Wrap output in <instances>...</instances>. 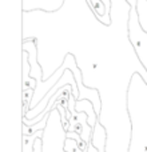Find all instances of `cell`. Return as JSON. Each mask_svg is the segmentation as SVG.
<instances>
[{
    "instance_id": "6da1fadb",
    "label": "cell",
    "mask_w": 147,
    "mask_h": 152,
    "mask_svg": "<svg viewBox=\"0 0 147 152\" xmlns=\"http://www.w3.org/2000/svg\"><path fill=\"white\" fill-rule=\"evenodd\" d=\"M43 136V129L35 132L31 136H23V152H34V142Z\"/></svg>"
},
{
    "instance_id": "7a4b0ae2",
    "label": "cell",
    "mask_w": 147,
    "mask_h": 152,
    "mask_svg": "<svg viewBox=\"0 0 147 152\" xmlns=\"http://www.w3.org/2000/svg\"><path fill=\"white\" fill-rule=\"evenodd\" d=\"M64 151L67 152H82L78 148V144L71 136H66V143H64Z\"/></svg>"
}]
</instances>
